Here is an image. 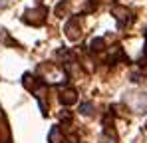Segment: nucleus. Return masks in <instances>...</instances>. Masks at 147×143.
<instances>
[{
	"mask_svg": "<svg viewBox=\"0 0 147 143\" xmlns=\"http://www.w3.org/2000/svg\"><path fill=\"white\" fill-rule=\"evenodd\" d=\"M145 56H147V38H145Z\"/></svg>",
	"mask_w": 147,
	"mask_h": 143,
	"instance_id": "nucleus-14",
	"label": "nucleus"
},
{
	"mask_svg": "<svg viewBox=\"0 0 147 143\" xmlns=\"http://www.w3.org/2000/svg\"><path fill=\"white\" fill-rule=\"evenodd\" d=\"M50 143H80L78 139V135H66L62 129H60V125H54L52 129H50V135H48Z\"/></svg>",
	"mask_w": 147,
	"mask_h": 143,
	"instance_id": "nucleus-3",
	"label": "nucleus"
},
{
	"mask_svg": "<svg viewBox=\"0 0 147 143\" xmlns=\"http://www.w3.org/2000/svg\"><path fill=\"white\" fill-rule=\"evenodd\" d=\"M68 10H70V4H68V2H60L58 8H56V16L64 18V14H68Z\"/></svg>",
	"mask_w": 147,
	"mask_h": 143,
	"instance_id": "nucleus-10",
	"label": "nucleus"
},
{
	"mask_svg": "<svg viewBox=\"0 0 147 143\" xmlns=\"http://www.w3.org/2000/svg\"><path fill=\"white\" fill-rule=\"evenodd\" d=\"M111 14L117 18V22H119V26H129V24L133 22V16H131V12L125 8V6H113L111 8Z\"/></svg>",
	"mask_w": 147,
	"mask_h": 143,
	"instance_id": "nucleus-4",
	"label": "nucleus"
},
{
	"mask_svg": "<svg viewBox=\"0 0 147 143\" xmlns=\"http://www.w3.org/2000/svg\"><path fill=\"white\" fill-rule=\"evenodd\" d=\"M101 143H117V135H115L111 125H105L103 135H101Z\"/></svg>",
	"mask_w": 147,
	"mask_h": 143,
	"instance_id": "nucleus-7",
	"label": "nucleus"
},
{
	"mask_svg": "<svg viewBox=\"0 0 147 143\" xmlns=\"http://www.w3.org/2000/svg\"><path fill=\"white\" fill-rule=\"evenodd\" d=\"M105 48V40L103 38H94L90 42V52H101Z\"/></svg>",
	"mask_w": 147,
	"mask_h": 143,
	"instance_id": "nucleus-9",
	"label": "nucleus"
},
{
	"mask_svg": "<svg viewBox=\"0 0 147 143\" xmlns=\"http://www.w3.org/2000/svg\"><path fill=\"white\" fill-rule=\"evenodd\" d=\"M22 84H24V88L28 92H34L36 90V76H32V74H24V78H22Z\"/></svg>",
	"mask_w": 147,
	"mask_h": 143,
	"instance_id": "nucleus-8",
	"label": "nucleus"
},
{
	"mask_svg": "<svg viewBox=\"0 0 147 143\" xmlns=\"http://www.w3.org/2000/svg\"><path fill=\"white\" fill-rule=\"evenodd\" d=\"M8 6V0H0V10H4Z\"/></svg>",
	"mask_w": 147,
	"mask_h": 143,
	"instance_id": "nucleus-13",
	"label": "nucleus"
},
{
	"mask_svg": "<svg viewBox=\"0 0 147 143\" xmlns=\"http://www.w3.org/2000/svg\"><path fill=\"white\" fill-rule=\"evenodd\" d=\"M46 16H48V8L46 6H38L34 10H28L24 14V22L32 24V26H42L46 22Z\"/></svg>",
	"mask_w": 147,
	"mask_h": 143,
	"instance_id": "nucleus-2",
	"label": "nucleus"
},
{
	"mask_svg": "<svg viewBox=\"0 0 147 143\" xmlns=\"http://www.w3.org/2000/svg\"><path fill=\"white\" fill-rule=\"evenodd\" d=\"M80 111H82L84 115H92V111H94V103H82V105H80Z\"/></svg>",
	"mask_w": 147,
	"mask_h": 143,
	"instance_id": "nucleus-11",
	"label": "nucleus"
},
{
	"mask_svg": "<svg viewBox=\"0 0 147 143\" xmlns=\"http://www.w3.org/2000/svg\"><path fill=\"white\" fill-rule=\"evenodd\" d=\"M38 76H42V80L46 84H62L68 78V74L62 70V68H58L56 64H40Z\"/></svg>",
	"mask_w": 147,
	"mask_h": 143,
	"instance_id": "nucleus-1",
	"label": "nucleus"
},
{
	"mask_svg": "<svg viewBox=\"0 0 147 143\" xmlns=\"http://www.w3.org/2000/svg\"><path fill=\"white\" fill-rule=\"evenodd\" d=\"M60 101L64 103V105H72L78 101V92L74 90V88H62L60 90Z\"/></svg>",
	"mask_w": 147,
	"mask_h": 143,
	"instance_id": "nucleus-6",
	"label": "nucleus"
},
{
	"mask_svg": "<svg viewBox=\"0 0 147 143\" xmlns=\"http://www.w3.org/2000/svg\"><path fill=\"white\" fill-rule=\"evenodd\" d=\"M60 119H66V121H70V119H72V113H70L68 109H62V111H60Z\"/></svg>",
	"mask_w": 147,
	"mask_h": 143,
	"instance_id": "nucleus-12",
	"label": "nucleus"
},
{
	"mask_svg": "<svg viewBox=\"0 0 147 143\" xmlns=\"http://www.w3.org/2000/svg\"><path fill=\"white\" fill-rule=\"evenodd\" d=\"M145 127H147V125H145Z\"/></svg>",
	"mask_w": 147,
	"mask_h": 143,
	"instance_id": "nucleus-15",
	"label": "nucleus"
},
{
	"mask_svg": "<svg viewBox=\"0 0 147 143\" xmlns=\"http://www.w3.org/2000/svg\"><path fill=\"white\" fill-rule=\"evenodd\" d=\"M66 36L70 40H80L82 32H80V18L78 16H74V18L68 20V24H66Z\"/></svg>",
	"mask_w": 147,
	"mask_h": 143,
	"instance_id": "nucleus-5",
	"label": "nucleus"
}]
</instances>
